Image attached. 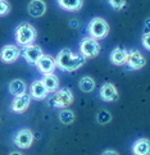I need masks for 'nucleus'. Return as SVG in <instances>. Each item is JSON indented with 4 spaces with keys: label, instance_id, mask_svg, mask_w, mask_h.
Returning a JSON list of instances; mask_svg holds the SVG:
<instances>
[{
    "label": "nucleus",
    "instance_id": "obj_1",
    "mask_svg": "<svg viewBox=\"0 0 150 155\" xmlns=\"http://www.w3.org/2000/svg\"><path fill=\"white\" fill-rule=\"evenodd\" d=\"M55 60H57V67L64 72H75L86 63V58L83 55L73 54L71 49L67 48L58 53Z\"/></svg>",
    "mask_w": 150,
    "mask_h": 155
},
{
    "label": "nucleus",
    "instance_id": "obj_2",
    "mask_svg": "<svg viewBox=\"0 0 150 155\" xmlns=\"http://www.w3.org/2000/svg\"><path fill=\"white\" fill-rule=\"evenodd\" d=\"M36 36H37V32L35 30V27L31 23H27V22L18 25L15 30V41L21 46L31 45L36 40Z\"/></svg>",
    "mask_w": 150,
    "mask_h": 155
},
{
    "label": "nucleus",
    "instance_id": "obj_3",
    "mask_svg": "<svg viewBox=\"0 0 150 155\" xmlns=\"http://www.w3.org/2000/svg\"><path fill=\"white\" fill-rule=\"evenodd\" d=\"M88 34L95 40H102L105 38L109 34V25L108 22L103 18H94L88 23Z\"/></svg>",
    "mask_w": 150,
    "mask_h": 155
},
{
    "label": "nucleus",
    "instance_id": "obj_4",
    "mask_svg": "<svg viewBox=\"0 0 150 155\" xmlns=\"http://www.w3.org/2000/svg\"><path fill=\"white\" fill-rule=\"evenodd\" d=\"M80 51H81V55H83L86 59H94L100 53V45L95 38L86 37L80 44Z\"/></svg>",
    "mask_w": 150,
    "mask_h": 155
},
{
    "label": "nucleus",
    "instance_id": "obj_5",
    "mask_svg": "<svg viewBox=\"0 0 150 155\" xmlns=\"http://www.w3.org/2000/svg\"><path fill=\"white\" fill-rule=\"evenodd\" d=\"M73 103V94L69 88H62L55 91L52 99V105L55 108H68Z\"/></svg>",
    "mask_w": 150,
    "mask_h": 155
},
{
    "label": "nucleus",
    "instance_id": "obj_6",
    "mask_svg": "<svg viewBox=\"0 0 150 155\" xmlns=\"http://www.w3.org/2000/svg\"><path fill=\"white\" fill-rule=\"evenodd\" d=\"M13 142H14V145L19 149H28L33 142V134L27 128L19 130L14 135Z\"/></svg>",
    "mask_w": 150,
    "mask_h": 155
},
{
    "label": "nucleus",
    "instance_id": "obj_7",
    "mask_svg": "<svg viewBox=\"0 0 150 155\" xmlns=\"http://www.w3.org/2000/svg\"><path fill=\"white\" fill-rule=\"evenodd\" d=\"M126 64H127V67L132 71L141 69L146 65V59L138 50H130L128 54H127Z\"/></svg>",
    "mask_w": 150,
    "mask_h": 155
},
{
    "label": "nucleus",
    "instance_id": "obj_8",
    "mask_svg": "<svg viewBox=\"0 0 150 155\" xmlns=\"http://www.w3.org/2000/svg\"><path fill=\"white\" fill-rule=\"evenodd\" d=\"M36 67L38 68V71H40L44 76L50 74L55 71V68H57V60H55V58H53L52 55L44 54L42 57L38 59V62L36 63Z\"/></svg>",
    "mask_w": 150,
    "mask_h": 155
},
{
    "label": "nucleus",
    "instance_id": "obj_9",
    "mask_svg": "<svg viewBox=\"0 0 150 155\" xmlns=\"http://www.w3.org/2000/svg\"><path fill=\"white\" fill-rule=\"evenodd\" d=\"M21 55V50L17 45H5L2 50H0V59L2 62L10 64V63H14L17 59L19 58Z\"/></svg>",
    "mask_w": 150,
    "mask_h": 155
},
{
    "label": "nucleus",
    "instance_id": "obj_10",
    "mask_svg": "<svg viewBox=\"0 0 150 155\" xmlns=\"http://www.w3.org/2000/svg\"><path fill=\"white\" fill-rule=\"evenodd\" d=\"M42 55H44L42 49L38 45H33V44H31V45L25 46V49H23V58L26 59V62L28 64H35L36 65L38 59H40Z\"/></svg>",
    "mask_w": 150,
    "mask_h": 155
},
{
    "label": "nucleus",
    "instance_id": "obj_11",
    "mask_svg": "<svg viewBox=\"0 0 150 155\" xmlns=\"http://www.w3.org/2000/svg\"><path fill=\"white\" fill-rule=\"evenodd\" d=\"M100 97L107 103H114L118 100L119 94L117 91V87L113 84L107 82V84H104L102 86V88H100Z\"/></svg>",
    "mask_w": 150,
    "mask_h": 155
},
{
    "label": "nucleus",
    "instance_id": "obj_12",
    "mask_svg": "<svg viewBox=\"0 0 150 155\" xmlns=\"http://www.w3.org/2000/svg\"><path fill=\"white\" fill-rule=\"evenodd\" d=\"M30 103H31V96L27 95V94H23L21 96H14V100L12 101L10 109L14 113H23L30 107Z\"/></svg>",
    "mask_w": 150,
    "mask_h": 155
},
{
    "label": "nucleus",
    "instance_id": "obj_13",
    "mask_svg": "<svg viewBox=\"0 0 150 155\" xmlns=\"http://www.w3.org/2000/svg\"><path fill=\"white\" fill-rule=\"evenodd\" d=\"M27 12L33 18L42 17L46 13V4L44 0H31L27 7Z\"/></svg>",
    "mask_w": 150,
    "mask_h": 155
},
{
    "label": "nucleus",
    "instance_id": "obj_14",
    "mask_svg": "<svg viewBox=\"0 0 150 155\" xmlns=\"http://www.w3.org/2000/svg\"><path fill=\"white\" fill-rule=\"evenodd\" d=\"M30 92H31V97L36 99V100H42V99H45L48 96V90L45 85H44L42 80H36L32 82V85L30 87Z\"/></svg>",
    "mask_w": 150,
    "mask_h": 155
},
{
    "label": "nucleus",
    "instance_id": "obj_15",
    "mask_svg": "<svg viewBox=\"0 0 150 155\" xmlns=\"http://www.w3.org/2000/svg\"><path fill=\"white\" fill-rule=\"evenodd\" d=\"M133 155H150V140L149 138H138L132 145Z\"/></svg>",
    "mask_w": 150,
    "mask_h": 155
},
{
    "label": "nucleus",
    "instance_id": "obj_16",
    "mask_svg": "<svg viewBox=\"0 0 150 155\" xmlns=\"http://www.w3.org/2000/svg\"><path fill=\"white\" fill-rule=\"evenodd\" d=\"M127 54H128V51L125 50V49L115 48L110 53V62L114 65H123L127 62Z\"/></svg>",
    "mask_w": 150,
    "mask_h": 155
},
{
    "label": "nucleus",
    "instance_id": "obj_17",
    "mask_svg": "<svg viewBox=\"0 0 150 155\" xmlns=\"http://www.w3.org/2000/svg\"><path fill=\"white\" fill-rule=\"evenodd\" d=\"M59 7L68 12H77L83 5V0H57Z\"/></svg>",
    "mask_w": 150,
    "mask_h": 155
},
{
    "label": "nucleus",
    "instance_id": "obj_18",
    "mask_svg": "<svg viewBox=\"0 0 150 155\" xmlns=\"http://www.w3.org/2000/svg\"><path fill=\"white\" fill-rule=\"evenodd\" d=\"M27 86L22 80H13L9 84V92L12 94L13 96H21L26 94Z\"/></svg>",
    "mask_w": 150,
    "mask_h": 155
},
{
    "label": "nucleus",
    "instance_id": "obj_19",
    "mask_svg": "<svg viewBox=\"0 0 150 155\" xmlns=\"http://www.w3.org/2000/svg\"><path fill=\"white\" fill-rule=\"evenodd\" d=\"M42 82H44V85H45L48 92H55V91L58 90V87H59V80H58V77L55 76V74H53V73L44 76Z\"/></svg>",
    "mask_w": 150,
    "mask_h": 155
},
{
    "label": "nucleus",
    "instance_id": "obj_20",
    "mask_svg": "<svg viewBox=\"0 0 150 155\" xmlns=\"http://www.w3.org/2000/svg\"><path fill=\"white\" fill-rule=\"evenodd\" d=\"M78 86H80V90L83 92H91L94 88H95V81H94L91 77L85 76L82 77L78 82Z\"/></svg>",
    "mask_w": 150,
    "mask_h": 155
},
{
    "label": "nucleus",
    "instance_id": "obj_21",
    "mask_svg": "<svg viewBox=\"0 0 150 155\" xmlns=\"http://www.w3.org/2000/svg\"><path fill=\"white\" fill-rule=\"evenodd\" d=\"M59 120L63 124H71L75 122V113L69 109H63L59 112Z\"/></svg>",
    "mask_w": 150,
    "mask_h": 155
},
{
    "label": "nucleus",
    "instance_id": "obj_22",
    "mask_svg": "<svg viewBox=\"0 0 150 155\" xmlns=\"http://www.w3.org/2000/svg\"><path fill=\"white\" fill-rule=\"evenodd\" d=\"M96 120H98V123L99 124H107L109 123L110 120H112V114H110L108 110H99L98 114H96Z\"/></svg>",
    "mask_w": 150,
    "mask_h": 155
},
{
    "label": "nucleus",
    "instance_id": "obj_23",
    "mask_svg": "<svg viewBox=\"0 0 150 155\" xmlns=\"http://www.w3.org/2000/svg\"><path fill=\"white\" fill-rule=\"evenodd\" d=\"M108 2H109L110 7H112L113 9H115V10H121V9L126 5L127 0H108Z\"/></svg>",
    "mask_w": 150,
    "mask_h": 155
},
{
    "label": "nucleus",
    "instance_id": "obj_24",
    "mask_svg": "<svg viewBox=\"0 0 150 155\" xmlns=\"http://www.w3.org/2000/svg\"><path fill=\"white\" fill-rule=\"evenodd\" d=\"M9 10H10V4L7 0H0V15L8 14Z\"/></svg>",
    "mask_w": 150,
    "mask_h": 155
},
{
    "label": "nucleus",
    "instance_id": "obj_25",
    "mask_svg": "<svg viewBox=\"0 0 150 155\" xmlns=\"http://www.w3.org/2000/svg\"><path fill=\"white\" fill-rule=\"evenodd\" d=\"M141 42H142L144 48H145L146 50H149V51H150V32H148V34H144Z\"/></svg>",
    "mask_w": 150,
    "mask_h": 155
},
{
    "label": "nucleus",
    "instance_id": "obj_26",
    "mask_svg": "<svg viewBox=\"0 0 150 155\" xmlns=\"http://www.w3.org/2000/svg\"><path fill=\"white\" fill-rule=\"evenodd\" d=\"M150 32V18L145 19V25H144V34Z\"/></svg>",
    "mask_w": 150,
    "mask_h": 155
},
{
    "label": "nucleus",
    "instance_id": "obj_27",
    "mask_svg": "<svg viewBox=\"0 0 150 155\" xmlns=\"http://www.w3.org/2000/svg\"><path fill=\"white\" fill-rule=\"evenodd\" d=\"M102 155H119L115 150H112V149H109V150H105L102 153Z\"/></svg>",
    "mask_w": 150,
    "mask_h": 155
},
{
    "label": "nucleus",
    "instance_id": "obj_28",
    "mask_svg": "<svg viewBox=\"0 0 150 155\" xmlns=\"http://www.w3.org/2000/svg\"><path fill=\"white\" fill-rule=\"evenodd\" d=\"M69 26L72 27V28H76V27L78 26V22H77L76 19H72V21H69Z\"/></svg>",
    "mask_w": 150,
    "mask_h": 155
},
{
    "label": "nucleus",
    "instance_id": "obj_29",
    "mask_svg": "<svg viewBox=\"0 0 150 155\" xmlns=\"http://www.w3.org/2000/svg\"><path fill=\"white\" fill-rule=\"evenodd\" d=\"M9 155H23V154L19 153V151H12V153H10Z\"/></svg>",
    "mask_w": 150,
    "mask_h": 155
}]
</instances>
